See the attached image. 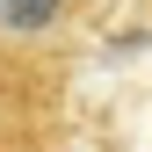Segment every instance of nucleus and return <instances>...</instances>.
I'll use <instances>...</instances> for the list:
<instances>
[{"label":"nucleus","instance_id":"nucleus-1","mask_svg":"<svg viewBox=\"0 0 152 152\" xmlns=\"http://www.w3.org/2000/svg\"><path fill=\"white\" fill-rule=\"evenodd\" d=\"M87 15V0H0V51H44Z\"/></svg>","mask_w":152,"mask_h":152}]
</instances>
